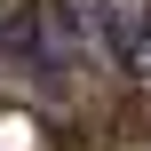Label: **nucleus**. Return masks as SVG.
Instances as JSON below:
<instances>
[{
  "label": "nucleus",
  "mask_w": 151,
  "mask_h": 151,
  "mask_svg": "<svg viewBox=\"0 0 151 151\" xmlns=\"http://www.w3.org/2000/svg\"><path fill=\"white\" fill-rule=\"evenodd\" d=\"M80 32L119 64V72H151V0H72Z\"/></svg>",
  "instance_id": "f257e3e1"
}]
</instances>
